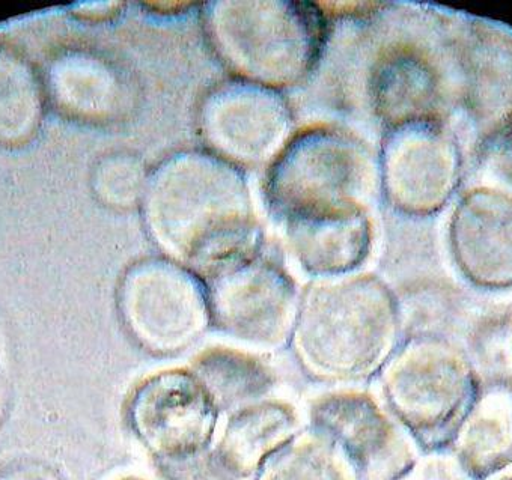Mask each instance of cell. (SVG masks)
Wrapping results in <instances>:
<instances>
[{
    "mask_svg": "<svg viewBox=\"0 0 512 480\" xmlns=\"http://www.w3.org/2000/svg\"><path fill=\"white\" fill-rule=\"evenodd\" d=\"M56 106L71 118L91 124H112L124 119L135 106L132 80L100 56L71 52L50 71Z\"/></svg>",
    "mask_w": 512,
    "mask_h": 480,
    "instance_id": "obj_9",
    "label": "cell"
},
{
    "mask_svg": "<svg viewBox=\"0 0 512 480\" xmlns=\"http://www.w3.org/2000/svg\"><path fill=\"white\" fill-rule=\"evenodd\" d=\"M451 456L470 480H490L512 467V383L484 386Z\"/></svg>",
    "mask_w": 512,
    "mask_h": 480,
    "instance_id": "obj_12",
    "label": "cell"
},
{
    "mask_svg": "<svg viewBox=\"0 0 512 480\" xmlns=\"http://www.w3.org/2000/svg\"><path fill=\"white\" fill-rule=\"evenodd\" d=\"M40 118V85L32 68L19 53L0 47V142H23Z\"/></svg>",
    "mask_w": 512,
    "mask_h": 480,
    "instance_id": "obj_14",
    "label": "cell"
},
{
    "mask_svg": "<svg viewBox=\"0 0 512 480\" xmlns=\"http://www.w3.org/2000/svg\"><path fill=\"white\" fill-rule=\"evenodd\" d=\"M148 180L150 174L139 155L115 152L98 160L92 171V190L106 207L132 210L144 202Z\"/></svg>",
    "mask_w": 512,
    "mask_h": 480,
    "instance_id": "obj_15",
    "label": "cell"
},
{
    "mask_svg": "<svg viewBox=\"0 0 512 480\" xmlns=\"http://www.w3.org/2000/svg\"><path fill=\"white\" fill-rule=\"evenodd\" d=\"M211 401L192 371L171 369L142 381L132 399L136 423L156 438H190L201 434L211 417Z\"/></svg>",
    "mask_w": 512,
    "mask_h": 480,
    "instance_id": "obj_10",
    "label": "cell"
},
{
    "mask_svg": "<svg viewBox=\"0 0 512 480\" xmlns=\"http://www.w3.org/2000/svg\"><path fill=\"white\" fill-rule=\"evenodd\" d=\"M202 22L211 49L235 79L276 91L311 73L326 32L314 4L288 0L210 2Z\"/></svg>",
    "mask_w": 512,
    "mask_h": 480,
    "instance_id": "obj_3",
    "label": "cell"
},
{
    "mask_svg": "<svg viewBox=\"0 0 512 480\" xmlns=\"http://www.w3.org/2000/svg\"><path fill=\"white\" fill-rule=\"evenodd\" d=\"M198 124L210 152L235 166H256L287 145L293 113L281 92L234 77L205 95Z\"/></svg>",
    "mask_w": 512,
    "mask_h": 480,
    "instance_id": "obj_8",
    "label": "cell"
},
{
    "mask_svg": "<svg viewBox=\"0 0 512 480\" xmlns=\"http://www.w3.org/2000/svg\"><path fill=\"white\" fill-rule=\"evenodd\" d=\"M282 228L300 267L321 279L353 273L371 252L372 226L366 213L285 223Z\"/></svg>",
    "mask_w": 512,
    "mask_h": 480,
    "instance_id": "obj_11",
    "label": "cell"
},
{
    "mask_svg": "<svg viewBox=\"0 0 512 480\" xmlns=\"http://www.w3.org/2000/svg\"><path fill=\"white\" fill-rule=\"evenodd\" d=\"M210 323L255 348H276L293 335L299 298L293 277L276 259L255 252L208 274Z\"/></svg>",
    "mask_w": 512,
    "mask_h": 480,
    "instance_id": "obj_7",
    "label": "cell"
},
{
    "mask_svg": "<svg viewBox=\"0 0 512 480\" xmlns=\"http://www.w3.org/2000/svg\"><path fill=\"white\" fill-rule=\"evenodd\" d=\"M190 371L211 401L229 407L267 395L276 383L263 360L235 348H207L193 360Z\"/></svg>",
    "mask_w": 512,
    "mask_h": 480,
    "instance_id": "obj_13",
    "label": "cell"
},
{
    "mask_svg": "<svg viewBox=\"0 0 512 480\" xmlns=\"http://www.w3.org/2000/svg\"><path fill=\"white\" fill-rule=\"evenodd\" d=\"M374 165L345 131L311 128L288 140L266 180V199L281 225L366 213Z\"/></svg>",
    "mask_w": 512,
    "mask_h": 480,
    "instance_id": "obj_4",
    "label": "cell"
},
{
    "mask_svg": "<svg viewBox=\"0 0 512 480\" xmlns=\"http://www.w3.org/2000/svg\"><path fill=\"white\" fill-rule=\"evenodd\" d=\"M142 208L154 240L180 264L208 274L258 249L260 225L246 178L213 152L166 158L150 174Z\"/></svg>",
    "mask_w": 512,
    "mask_h": 480,
    "instance_id": "obj_1",
    "label": "cell"
},
{
    "mask_svg": "<svg viewBox=\"0 0 512 480\" xmlns=\"http://www.w3.org/2000/svg\"><path fill=\"white\" fill-rule=\"evenodd\" d=\"M118 304L128 332L151 353H180L210 324L207 285L172 259L135 262L119 283Z\"/></svg>",
    "mask_w": 512,
    "mask_h": 480,
    "instance_id": "obj_6",
    "label": "cell"
},
{
    "mask_svg": "<svg viewBox=\"0 0 512 480\" xmlns=\"http://www.w3.org/2000/svg\"><path fill=\"white\" fill-rule=\"evenodd\" d=\"M381 387L428 453L451 455L484 381L466 354L422 341L410 342L388 360Z\"/></svg>",
    "mask_w": 512,
    "mask_h": 480,
    "instance_id": "obj_5",
    "label": "cell"
},
{
    "mask_svg": "<svg viewBox=\"0 0 512 480\" xmlns=\"http://www.w3.org/2000/svg\"><path fill=\"white\" fill-rule=\"evenodd\" d=\"M490 480H512V473H505V471H503V474H499V476L493 477V479Z\"/></svg>",
    "mask_w": 512,
    "mask_h": 480,
    "instance_id": "obj_17",
    "label": "cell"
},
{
    "mask_svg": "<svg viewBox=\"0 0 512 480\" xmlns=\"http://www.w3.org/2000/svg\"><path fill=\"white\" fill-rule=\"evenodd\" d=\"M398 309L372 276L321 279L299 301L293 338L306 369L327 380H356L391 359Z\"/></svg>",
    "mask_w": 512,
    "mask_h": 480,
    "instance_id": "obj_2",
    "label": "cell"
},
{
    "mask_svg": "<svg viewBox=\"0 0 512 480\" xmlns=\"http://www.w3.org/2000/svg\"><path fill=\"white\" fill-rule=\"evenodd\" d=\"M5 480H44L41 479V477L38 476H32V474H22V476H11L10 479Z\"/></svg>",
    "mask_w": 512,
    "mask_h": 480,
    "instance_id": "obj_16",
    "label": "cell"
}]
</instances>
